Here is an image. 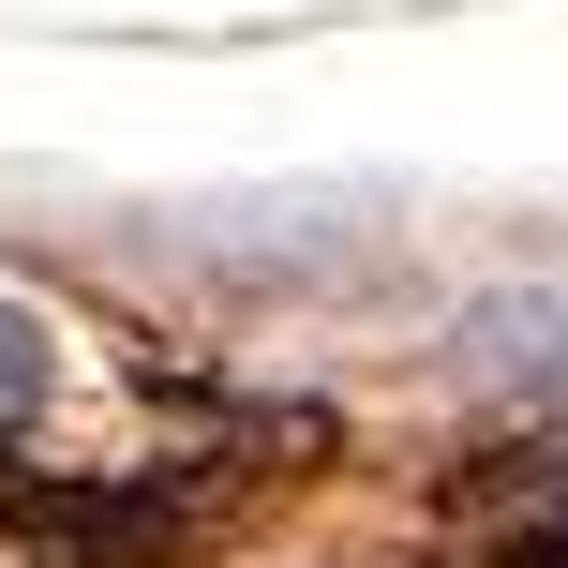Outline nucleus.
<instances>
[{
	"mask_svg": "<svg viewBox=\"0 0 568 568\" xmlns=\"http://www.w3.org/2000/svg\"><path fill=\"white\" fill-rule=\"evenodd\" d=\"M45 404H60V329L30 300H0V434H30Z\"/></svg>",
	"mask_w": 568,
	"mask_h": 568,
	"instance_id": "1",
	"label": "nucleus"
}]
</instances>
